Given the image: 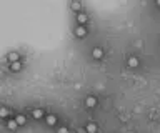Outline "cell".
Returning a JSON list of instances; mask_svg holds the SVG:
<instances>
[{"mask_svg": "<svg viewBox=\"0 0 160 133\" xmlns=\"http://www.w3.org/2000/svg\"><path fill=\"white\" fill-rule=\"evenodd\" d=\"M73 33H75V37H79V38H84V37L87 35V28H85L84 25H79V27H75Z\"/></svg>", "mask_w": 160, "mask_h": 133, "instance_id": "obj_1", "label": "cell"}, {"mask_svg": "<svg viewBox=\"0 0 160 133\" xmlns=\"http://www.w3.org/2000/svg\"><path fill=\"white\" fill-rule=\"evenodd\" d=\"M75 20H77V23H79V25H85V23H87V20H88V17H87V14L80 12V14L75 15Z\"/></svg>", "mask_w": 160, "mask_h": 133, "instance_id": "obj_2", "label": "cell"}, {"mask_svg": "<svg viewBox=\"0 0 160 133\" xmlns=\"http://www.w3.org/2000/svg\"><path fill=\"white\" fill-rule=\"evenodd\" d=\"M57 122H59L57 115H47V116H45V123H47L48 127H55Z\"/></svg>", "mask_w": 160, "mask_h": 133, "instance_id": "obj_3", "label": "cell"}, {"mask_svg": "<svg viewBox=\"0 0 160 133\" xmlns=\"http://www.w3.org/2000/svg\"><path fill=\"white\" fill-rule=\"evenodd\" d=\"M85 105H87L88 108H95L97 107V98L93 97V95H88V97L85 98Z\"/></svg>", "mask_w": 160, "mask_h": 133, "instance_id": "obj_4", "label": "cell"}, {"mask_svg": "<svg viewBox=\"0 0 160 133\" xmlns=\"http://www.w3.org/2000/svg\"><path fill=\"white\" fill-rule=\"evenodd\" d=\"M92 57L95 58V60H100V58H104V50H102L100 47H95L92 50Z\"/></svg>", "mask_w": 160, "mask_h": 133, "instance_id": "obj_5", "label": "cell"}, {"mask_svg": "<svg viewBox=\"0 0 160 133\" xmlns=\"http://www.w3.org/2000/svg\"><path fill=\"white\" fill-rule=\"evenodd\" d=\"M32 116H34L35 120H42L43 118V110L42 108H34V110H32Z\"/></svg>", "mask_w": 160, "mask_h": 133, "instance_id": "obj_6", "label": "cell"}, {"mask_svg": "<svg viewBox=\"0 0 160 133\" xmlns=\"http://www.w3.org/2000/svg\"><path fill=\"white\" fill-rule=\"evenodd\" d=\"M7 128L9 130H12V131H15L18 128V123H17V120L15 118H12V120H7Z\"/></svg>", "mask_w": 160, "mask_h": 133, "instance_id": "obj_7", "label": "cell"}, {"mask_svg": "<svg viewBox=\"0 0 160 133\" xmlns=\"http://www.w3.org/2000/svg\"><path fill=\"white\" fill-rule=\"evenodd\" d=\"M97 125L93 123V122H90V123H87V127H85V131L87 133H97Z\"/></svg>", "mask_w": 160, "mask_h": 133, "instance_id": "obj_8", "label": "cell"}, {"mask_svg": "<svg viewBox=\"0 0 160 133\" xmlns=\"http://www.w3.org/2000/svg\"><path fill=\"white\" fill-rule=\"evenodd\" d=\"M129 66L130 68H137L138 66V58L137 57H129Z\"/></svg>", "mask_w": 160, "mask_h": 133, "instance_id": "obj_9", "label": "cell"}, {"mask_svg": "<svg viewBox=\"0 0 160 133\" xmlns=\"http://www.w3.org/2000/svg\"><path fill=\"white\" fill-rule=\"evenodd\" d=\"M10 70H12V72H20V70H22V63H20V62H14V63H10Z\"/></svg>", "mask_w": 160, "mask_h": 133, "instance_id": "obj_10", "label": "cell"}, {"mask_svg": "<svg viewBox=\"0 0 160 133\" xmlns=\"http://www.w3.org/2000/svg\"><path fill=\"white\" fill-rule=\"evenodd\" d=\"M15 120H17L18 127H22V125L27 123V116H25V115H17V116H15Z\"/></svg>", "mask_w": 160, "mask_h": 133, "instance_id": "obj_11", "label": "cell"}, {"mask_svg": "<svg viewBox=\"0 0 160 133\" xmlns=\"http://www.w3.org/2000/svg\"><path fill=\"white\" fill-rule=\"evenodd\" d=\"M9 62H10V63H14V62H18V53H17V52L9 53Z\"/></svg>", "mask_w": 160, "mask_h": 133, "instance_id": "obj_12", "label": "cell"}, {"mask_svg": "<svg viewBox=\"0 0 160 133\" xmlns=\"http://www.w3.org/2000/svg\"><path fill=\"white\" fill-rule=\"evenodd\" d=\"M72 10H77V14H80V8H82V3L80 2H72Z\"/></svg>", "mask_w": 160, "mask_h": 133, "instance_id": "obj_13", "label": "cell"}, {"mask_svg": "<svg viewBox=\"0 0 160 133\" xmlns=\"http://www.w3.org/2000/svg\"><path fill=\"white\" fill-rule=\"evenodd\" d=\"M0 115H2V116H3V118H5V116H7V115H9V110H7V108H5V107H2V110H0Z\"/></svg>", "mask_w": 160, "mask_h": 133, "instance_id": "obj_14", "label": "cell"}, {"mask_svg": "<svg viewBox=\"0 0 160 133\" xmlns=\"http://www.w3.org/2000/svg\"><path fill=\"white\" fill-rule=\"evenodd\" d=\"M57 133H68V128H67V127H60Z\"/></svg>", "mask_w": 160, "mask_h": 133, "instance_id": "obj_15", "label": "cell"}, {"mask_svg": "<svg viewBox=\"0 0 160 133\" xmlns=\"http://www.w3.org/2000/svg\"><path fill=\"white\" fill-rule=\"evenodd\" d=\"M157 7H160V0H158V2H157Z\"/></svg>", "mask_w": 160, "mask_h": 133, "instance_id": "obj_16", "label": "cell"}]
</instances>
